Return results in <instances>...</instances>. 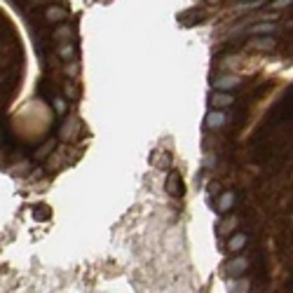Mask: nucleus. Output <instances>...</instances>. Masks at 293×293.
Here are the masks:
<instances>
[{
  "label": "nucleus",
  "instance_id": "20e7f679",
  "mask_svg": "<svg viewBox=\"0 0 293 293\" xmlns=\"http://www.w3.org/2000/svg\"><path fill=\"white\" fill-rule=\"evenodd\" d=\"M244 244H246V235H244V232H237V235H232L230 240H228V249H230L232 253H237V251L244 249Z\"/></svg>",
  "mask_w": 293,
  "mask_h": 293
},
{
  "label": "nucleus",
  "instance_id": "4468645a",
  "mask_svg": "<svg viewBox=\"0 0 293 293\" xmlns=\"http://www.w3.org/2000/svg\"><path fill=\"white\" fill-rule=\"evenodd\" d=\"M54 146H56V141H54V139H49V141H47V146H45V148H40V150L36 152V160H43V157H47L45 152H49Z\"/></svg>",
  "mask_w": 293,
  "mask_h": 293
},
{
  "label": "nucleus",
  "instance_id": "f257e3e1",
  "mask_svg": "<svg viewBox=\"0 0 293 293\" xmlns=\"http://www.w3.org/2000/svg\"><path fill=\"white\" fill-rule=\"evenodd\" d=\"M167 193L171 197H181L183 193H186V186H183V178H181V174L171 171V174L167 176Z\"/></svg>",
  "mask_w": 293,
  "mask_h": 293
},
{
  "label": "nucleus",
  "instance_id": "a211bd4d",
  "mask_svg": "<svg viewBox=\"0 0 293 293\" xmlns=\"http://www.w3.org/2000/svg\"><path fill=\"white\" fill-rule=\"evenodd\" d=\"M291 178H293V176H291Z\"/></svg>",
  "mask_w": 293,
  "mask_h": 293
},
{
  "label": "nucleus",
  "instance_id": "ddd939ff",
  "mask_svg": "<svg viewBox=\"0 0 293 293\" xmlns=\"http://www.w3.org/2000/svg\"><path fill=\"white\" fill-rule=\"evenodd\" d=\"M235 225H237V218H230V221H221V223H218V232H221V235H228V232H230Z\"/></svg>",
  "mask_w": 293,
  "mask_h": 293
},
{
  "label": "nucleus",
  "instance_id": "0eeeda50",
  "mask_svg": "<svg viewBox=\"0 0 293 293\" xmlns=\"http://www.w3.org/2000/svg\"><path fill=\"white\" fill-rule=\"evenodd\" d=\"M232 204H235V193H223L221 199H218V213H228Z\"/></svg>",
  "mask_w": 293,
  "mask_h": 293
},
{
  "label": "nucleus",
  "instance_id": "9d476101",
  "mask_svg": "<svg viewBox=\"0 0 293 293\" xmlns=\"http://www.w3.org/2000/svg\"><path fill=\"white\" fill-rule=\"evenodd\" d=\"M275 31V24H256V26L249 28L251 36H258V33H272Z\"/></svg>",
  "mask_w": 293,
  "mask_h": 293
},
{
  "label": "nucleus",
  "instance_id": "39448f33",
  "mask_svg": "<svg viewBox=\"0 0 293 293\" xmlns=\"http://www.w3.org/2000/svg\"><path fill=\"white\" fill-rule=\"evenodd\" d=\"M232 101L235 98L230 97V94H225V92H216L211 97V106L213 108H225V106H232Z\"/></svg>",
  "mask_w": 293,
  "mask_h": 293
},
{
  "label": "nucleus",
  "instance_id": "dca6fc26",
  "mask_svg": "<svg viewBox=\"0 0 293 293\" xmlns=\"http://www.w3.org/2000/svg\"><path fill=\"white\" fill-rule=\"evenodd\" d=\"M209 193H211V195H218V193H221V183H218V181H211V183H209Z\"/></svg>",
  "mask_w": 293,
  "mask_h": 293
},
{
  "label": "nucleus",
  "instance_id": "1a4fd4ad",
  "mask_svg": "<svg viewBox=\"0 0 293 293\" xmlns=\"http://www.w3.org/2000/svg\"><path fill=\"white\" fill-rule=\"evenodd\" d=\"M33 216H36V221H49L52 211H49V206L47 204H38L36 209H33Z\"/></svg>",
  "mask_w": 293,
  "mask_h": 293
},
{
  "label": "nucleus",
  "instance_id": "f3484780",
  "mask_svg": "<svg viewBox=\"0 0 293 293\" xmlns=\"http://www.w3.org/2000/svg\"><path fill=\"white\" fill-rule=\"evenodd\" d=\"M286 5H293V2H289V0H277V2H272L270 7H275V9H282V7H286Z\"/></svg>",
  "mask_w": 293,
  "mask_h": 293
},
{
  "label": "nucleus",
  "instance_id": "f03ea898",
  "mask_svg": "<svg viewBox=\"0 0 293 293\" xmlns=\"http://www.w3.org/2000/svg\"><path fill=\"white\" fill-rule=\"evenodd\" d=\"M240 85H242V80L235 78V75H225V78L213 80V87L218 89V92H228V89H235V87H240Z\"/></svg>",
  "mask_w": 293,
  "mask_h": 293
},
{
  "label": "nucleus",
  "instance_id": "2eb2a0df",
  "mask_svg": "<svg viewBox=\"0 0 293 293\" xmlns=\"http://www.w3.org/2000/svg\"><path fill=\"white\" fill-rule=\"evenodd\" d=\"M54 110L61 115V113H66V101L63 98H54Z\"/></svg>",
  "mask_w": 293,
  "mask_h": 293
},
{
  "label": "nucleus",
  "instance_id": "f8f14e48",
  "mask_svg": "<svg viewBox=\"0 0 293 293\" xmlns=\"http://www.w3.org/2000/svg\"><path fill=\"white\" fill-rule=\"evenodd\" d=\"M66 17V9L61 7H49L47 9V21H61Z\"/></svg>",
  "mask_w": 293,
  "mask_h": 293
},
{
  "label": "nucleus",
  "instance_id": "423d86ee",
  "mask_svg": "<svg viewBox=\"0 0 293 293\" xmlns=\"http://www.w3.org/2000/svg\"><path fill=\"white\" fill-rule=\"evenodd\" d=\"M206 125L211 127V129H218V127L225 125V115H223L221 110H211V113L206 115Z\"/></svg>",
  "mask_w": 293,
  "mask_h": 293
},
{
  "label": "nucleus",
  "instance_id": "7ed1b4c3",
  "mask_svg": "<svg viewBox=\"0 0 293 293\" xmlns=\"http://www.w3.org/2000/svg\"><path fill=\"white\" fill-rule=\"evenodd\" d=\"M246 267H249V258L240 256V258H235V260L228 263V275H230V277H240Z\"/></svg>",
  "mask_w": 293,
  "mask_h": 293
},
{
  "label": "nucleus",
  "instance_id": "6e6552de",
  "mask_svg": "<svg viewBox=\"0 0 293 293\" xmlns=\"http://www.w3.org/2000/svg\"><path fill=\"white\" fill-rule=\"evenodd\" d=\"M275 38H256V40H251V47H253V49H272V47H275Z\"/></svg>",
  "mask_w": 293,
  "mask_h": 293
},
{
  "label": "nucleus",
  "instance_id": "9b49d317",
  "mask_svg": "<svg viewBox=\"0 0 293 293\" xmlns=\"http://www.w3.org/2000/svg\"><path fill=\"white\" fill-rule=\"evenodd\" d=\"M249 289H251V284L246 279H237V282L230 286V293H249Z\"/></svg>",
  "mask_w": 293,
  "mask_h": 293
}]
</instances>
